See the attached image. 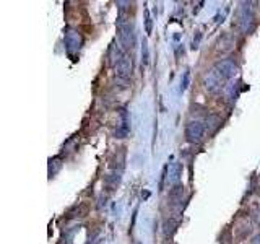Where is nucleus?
Returning <instances> with one entry per match:
<instances>
[{"label": "nucleus", "mask_w": 260, "mask_h": 244, "mask_svg": "<svg viewBox=\"0 0 260 244\" xmlns=\"http://www.w3.org/2000/svg\"><path fill=\"white\" fill-rule=\"evenodd\" d=\"M182 194H184V186L176 184L174 189H171V194H169V197H171V201H173V203H178L179 201H182Z\"/></svg>", "instance_id": "9d476101"}, {"label": "nucleus", "mask_w": 260, "mask_h": 244, "mask_svg": "<svg viewBox=\"0 0 260 244\" xmlns=\"http://www.w3.org/2000/svg\"><path fill=\"white\" fill-rule=\"evenodd\" d=\"M124 52H122V49L120 47H117V46H112L111 47V51H109V60H111V65H112V67H115V65H117L120 60L124 59Z\"/></svg>", "instance_id": "1a4fd4ad"}, {"label": "nucleus", "mask_w": 260, "mask_h": 244, "mask_svg": "<svg viewBox=\"0 0 260 244\" xmlns=\"http://www.w3.org/2000/svg\"><path fill=\"white\" fill-rule=\"evenodd\" d=\"M62 168V163H60L59 158H52L51 162H49V176H55L57 174V171Z\"/></svg>", "instance_id": "f8f14e48"}, {"label": "nucleus", "mask_w": 260, "mask_h": 244, "mask_svg": "<svg viewBox=\"0 0 260 244\" xmlns=\"http://www.w3.org/2000/svg\"><path fill=\"white\" fill-rule=\"evenodd\" d=\"M189 77H190V72L186 70L184 72V79H182V81H181V91H186L187 86H189Z\"/></svg>", "instance_id": "4468645a"}, {"label": "nucleus", "mask_w": 260, "mask_h": 244, "mask_svg": "<svg viewBox=\"0 0 260 244\" xmlns=\"http://www.w3.org/2000/svg\"><path fill=\"white\" fill-rule=\"evenodd\" d=\"M115 75L119 79H124V80H129L132 77V70H134V64H132V59L129 55H124V59L115 65Z\"/></svg>", "instance_id": "0eeeda50"}, {"label": "nucleus", "mask_w": 260, "mask_h": 244, "mask_svg": "<svg viewBox=\"0 0 260 244\" xmlns=\"http://www.w3.org/2000/svg\"><path fill=\"white\" fill-rule=\"evenodd\" d=\"M226 83V80L223 79V75L220 74L218 69L217 67H213V69H210L207 72V75H205V79H203V85H205V88L208 91H218L221 86H223Z\"/></svg>", "instance_id": "39448f33"}, {"label": "nucleus", "mask_w": 260, "mask_h": 244, "mask_svg": "<svg viewBox=\"0 0 260 244\" xmlns=\"http://www.w3.org/2000/svg\"><path fill=\"white\" fill-rule=\"evenodd\" d=\"M88 244H101V240H95V241H90Z\"/></svg>", "instance_id": "f3484780"}, {"label": "nucleus", "mask_w": 260, "mask_h": 244, "mask_svg": "<svg viewBox=\"0 0 260 244\" xmlns=\"http://www.w3.org/2000/svg\"><path fill=\"white\" fill-rule=\"evenodd\" d=\"M64 42H65V49H67L70 57H75L83 46V38L78 31L74 30V28H67L64 35Z\"/></svg>", "instance_id": "f257e3e1"}, {"label": "nucleus", "mask_w": 260, "mask_h": 244, "mask_svg": "<svg viewBox=\"0 0 260 244\" xmlns=\"http://www.w3.org/2000/svg\"><path fill=\"white\" fill-rule=\"evenodd\" d=\"M181 174H182V164L179 162H174L168 166V182L169 184H178Z\"/></svg>", "instance_id": "6e6552de"}, {"label": "nucleus", "mask_w": 260, "mask_h": 244, "mask_svg": "<svg viewBox=\"0 0 260 244\" xmlns=\"http://www.w3.org/2000/svg\"><path fill=\"white\" fill-rule=\"evenodd\" d=\"M142 60H143V64H148V44L147 41H143V46H142Z\"/></svg>", "instance_id": "2eb2a0df"}, {"label": "nucleus", "mask_w": 260, "mask_h": 244, "mask_svg": "<svg viewBox=\"0 0 260 244\" xmlns=\"http://www.w3.org/2000/svg\"><path fill=\"white\" fill-rule=\"evenodd\" d=\"M205 134V125L200 121H190L186 125V138L190 143H198Z\"/></svg>", "instance_id": "20e7f679"}, {"label": "nucleus", "mask_w": 260, "mask_h": 244, "mask_svg": "<svg viewBox=\"0 0 260 244\" xmlns=\"http://www.w3.org/2000/svg\"><path fill=\"white\" fill-rule=\"evenodd\" d=\"M252 3H242L239 10H237V28L242 33H249L254 26V12Z\"/></svg>", "instance_id": "f03ea898"}, {"label": "nucleus", "mask_w": 260, "mask_h": 244, "mask_svg": "<svg viewBox=\"0 0 260 244\" xmlns=\"http://www.w3.org/2000/svg\"><path fill=\"white\" fill-rule=\"evenodd\" d=\"M207 125H208L212 130H215V129H217V127L220 125V118H218V116H210V118L207 119Z\"/></svg>", "instance_id": "ddd939ff"}, {"label": "nucleus", "mask_w": 260, "mask_h": 244, "mask_svg": "<svg viewBox=\"0 0 260 244\" xmlns=\"http://www.w3.org/2000/svg\"><path fill=\"white\" fill-rule=\"evenodd\" d=\"M163 231H164V236H173V235H174V231H176V221H174L173 218L164 220Z\"/></svg>", "instance_id": "9b49d317"}, {"label": "nucleus", "mask_w": 260, "mask_h": 244, "mask_svg": "<svg viewBox=\"0 0 260 244\" xmlns=\"http://www.w3.org/2000/svg\"><path fill=\"white\" fill-rule=\"evenodd\" d=\"M147 33H151V18L147 12Z\"/></svg>", "instance_id": "dca6fc26"}, {"label": "nucleus", "mask_w": 260, "mask_h": 244, "mask_svg": "<svg viewBox=\"0 0 260 244\" xmlns=\"http://www.w3.org/2000/svg\"><path fill=\"white\" fill-rule=\"evenodd\" d=\"M119 41H120V46L124 49H134L135 47V28L134 23L127 21V23H119Z\"/></svg>", "instance_id": "7ed1b4c3"}, {"label": "nucleus", "mask_w": 260, "mask_h": 244, "mask_svg": "<svg viewBox=\"0 0 260 244\" xmlns=\"http://www.w3.org/2000/svg\"><path fill=\"white\" fill-rule=\"evenodd\" d=\"M215 67L218 69V72L221 75H223V79L228 81L231 79H234L237 75V72H239V67H237V64L234 62L233 59H223L220 60V62L215 65Z\"/></svg>", "instance_id": "423d86ee"}]
</instances>
